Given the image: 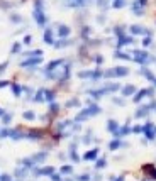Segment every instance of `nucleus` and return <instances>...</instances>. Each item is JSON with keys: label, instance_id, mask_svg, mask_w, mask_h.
I'll return each mask as SVG.
<instances>
[{"label": "nucleus", "instance_id": "obj_1", "mask_svg": "<svg viewBox=\"0 0 156 181\" xmlns=\"http://www.w3.org/2000/svg\"><path fill=\"white\" fill-rule=\"evenodd\" d=\"M132 61L137 64H141V66H148V64H151L153 61H156L153 56L149 54V51H146V49H132Z\"/></svg>", "mask_w": 156, "mask_h": 181}, {"label": "nucleus", "instance_id": "obj_2", "mask_svg": "<svg viewBox=\"0 0 156 181\" xmlns=\"http://www.w3.org/2000/svg\"><path fill=\"white\" fill-rule=\"evenodd\" d=\"M131 73V70L127 66H114L110 70L104 71V78H126Z\"/></svg>", "mask_w": 156, "mask_h": 181}, {"label": "nucleus", "instance_id": "obj_3", "mask_svg": "<svg viewBox=\"0 0 156 181\" xmlns=\"http://www.w3.org/2000/svg\"><path fill=\"white\" fill-rule=\"evenodd\" d=\"M154 90H156L154 86H148V88H141V90H137V92L132 95V103L139 105L144 98H148V97H154Z\"/></svg>", "mask_w": 156, "mask_h": 181}, {"label": "nucleus", "instance_id": "obj_4", "mask_svg": "<svg viewBox=\"0 0 156 181\" xmlns=\"http://www.w3.org/2000/svg\"><path fill=\"white\" fill-rule=\"evenodd\" d=\"M122 85L119 81H107L102 85V88H99L100 92H102V95H112V93H117L121 92Z\"/></svg>", "mask_w": 156, "mask_h": 181}, {"label": "nucleus", "instance_id": "obj_5", "mask_svg": "<svg viewBox=\"0 0 156 181\" xmlns=\"http://www.w3.org/2000/svg\"><path fill=\"white\" fill-rule=\"evenodd\" d=\"M131 36H148V37H153V31L144 26H139V24H134V26L129 27Z\"/></svg>", "mask_w": 156, "mask_h": 181}, {"label": "nucleus", "instance_id": "obj_6", "mask_svg": "<svg viewBox=\"0 0 156 181\" xmlns=\"http://www.w3.org/2000/svg\"><path fill=\"white\" fill-rule=\"evenodd\" d=\"M143 134H144V139L154 140L156 139V125L151 120H148L146 124L143 125Z\"/></svg>", "mask_w": 156, "mask_h": 181}, {"label": "nucleus", "instance_id": "obj_7", "mask_svg": "<svg viewBox=\"0 0 156 181\" xmlns=\"http://www.w3.org/2000/svg\"><path fill=\"white\" fill-rule=\"evenodd\" d=\"M117 39V42H115V49H122L124 46H129V44H134L136 42V39L132 37V36H121V37H115Z\"/></svg>", "mask_w": 156, "mask_h": 181}, {"label": "nucleus", "instance_id": "obj_8", "mask_svg": "<svg viewBox=\"0 0 156 181\" xmlns=\"http://www.w3.org/2000/svg\"><path fill=\"white\" fill-rule=\"evenodd\" d=\"M151 112H153V110H151L149 103L139 105V107H137V110H136V114H134V119H148Z\"/></svg>", "mask_w": 156, "mask_h": 181}, {"label": "nucleus", "instance_id": "obj_9", "mask_svg": "<svg viewBox=\"0 0 156 181\" xmlns=\"http://www.w3.org/2000/svg\"><path fill=\"white\" fill-rule=\"evenodd\" d=\"M119 129H121V124H119L115 119H109L107 120V132H110L114 137L119 136Z\"/></svg>", "mask_w": 156, "mask_h": 181}, {"label": "nucleus", "instance_id": "obj_10", "mask_svg": "<svg viewBox=\"0 0 156 181\" xmlns=\"http://www.w3.org/2000/svg\"><path fill=\"white\" fill-rule=\"evenodd\" d=\"M143 173L148 176L149 179H156V164H153V162H148V164L143 166Z\"/></svg>", "mask_w": 156, "mask_h": 181}, {"label": "nucleus", "instance_id": "obj_11", "mask_svg": "<svg viewBox=\"0 0 156 181\" xmlns=\"http://www.w3.org/2000/svg\"><path fill=\"white\" fill-rule=\"evenodd\" d=\"M41 61H42L41 56H38V58H27L26 61L20 63V66H22V68H36L38 64H41Z\"/></svg>", "mask_w": 156, "mask_h": 181}, {"label": "nucleus", "instance_id": "obj_12", "mask_svg": "<svg viewBox=\"0 0 156 181\" xmlns=\"http://www.w3.org/2000/svg\"><path fill=\"white\" fill-rule=\"evenodd\" d=\"M136 92H137V88H136V85H132V83H129V85H124V86L121 88V95L124 97V98H127V97H132Z\"/></svg>", "mask_w": 156, "mask_h": 181}, {"label": "nucleus", "instance_id": "obj_13", "mask_svg": "<svg viewBox=\"0 0 156 181\" xmlns=\"http://www.w3.org/2000/svg\"><path fill=\"white\" fill-rule=\"evenodd\" d=\"M99 154H100L99 147H93V149L87 151V153L83 154V159H85V161H97V159H99Z\"/></svg>", "mask_w": 156, "mask_h": 181}, {"label": "nucleus", "instance_id": "obj_14", "mask_svg": "<svg viewBox=\"0 0 156 181\" xmlns=\"http://www.w3.org/2000/svg\"><path fill=\"white\" fill-rule=\"evenodd\" d=\"M112 58H114V59H121V61H131L132 59V56L127 53H124L122 49H115V51L112 53Z\"/></svg>", "mask_w": 156, "mask_h": 181}, {"label": "nucleus", "instance_id": "obj_15", "mask_svg": "<svg viewBox=\"0 0 156 181\" xmlns=\"http://www.w3.org/2000/svg\"><path fill=\"white\" fill-rule=\"evenodd\" d=\"M129 134H132V130H131V117H129V120L126 122L124 125H121V129H119V139L121 137H126V136H129Z\"/></svg>", "mask_w": 156, "mask_h": 181}, {"label": "nucleus", "instance_id": "obj_16", "mask_svg": "<svg viewBox=\"0 0 156 181\" xmlns=\"http://www.w3.org/2000/svg\"><path fill=\"white\" fill-rule=\"evenodd\" d=\"M139 75H141V76H144L146 80H149L151 83H153V80L156 78L154 73H153V71H151L148 66H141V68H139Z\"/></svg>", "mask_w": 156, "mask_h": 181}, {"label": "nucleus", "instance_id": "obj_17", "mask_svg": "<svg viewBox=\"0 0 156 181\" xmlns=\"http://www.w3.org/2000/svg\"><path fill=\"white\" fill-rule=\"evenodd\" d=\"M131 10H132L134 15H143L144 14V5L139 3V0H136V2H132V5H131Z\"/></svg>", "mask_w": 156, "mask_h": 181}, {"label": "nucleus", "instance_id": "obj_18", "mask_svg": "<svg viewBox=\"0 0 156 181\" xmlns=\"http://www.w3.org/2000/svg\"><path fill=\"white\" fill-rule=\"evenodd\" d=\"M88 119H92V115H90V112H88V108H83L82 112L75 117V122H78V124H82V122H85V120H88Z\"/></svg>", "mask_w": 156, "mask_h": 181}, {"label": "nucleus", "instance_id": "obj_19", "mask_svg": "<svg viewBox=\"0 0 156 181\" xmlns=\"http://www.w3.org/2000/svg\"><path fill=\"white\" fill-rule=\"evenodd\" d=\"M34 19L39 26H46V15L42 14V9H36L34 10Z\"/></svg>", "mask_w": 156, "mask_h": 181}, {"label": "nucleus", "instance_id": "obj_20", "mask_svg": "<svg viewBox=\"0 0 156 181\" xmlns=\"http://www.w3.org/2000/svg\"><path fill=\"white\" fill-rule=\"evenodd\" d=\"M122 147V140L119 139V137H114V139L109 142V151H117Z\"/></svg>", "mask_w": 156, "mask_h": 181}, {"label": "nucleus", "instance_id": "obj_21", "mask_svg": "<svg viewBox=\"0 0 156 181\" xmlns=\"http://www.w3.org/2000/svg\"><path fill=\"white\" fill-rule=\"evenodd\" d=\"M58 34H60V37H61V39H65V37H70V34H71V29L68 27V26H63V24H61V26L58 27Z\"/></svg>", "mask_w": 156, "mask_h": 181}, {"label": "nucleus", "instance_id": "obj_22", "mask_svg": "<svg viewBox=\"0 0 156 181\" xmlns=\"http://www.w3.org/2000/svg\"><path fill=\"white\" fill-rule=\"evenodd\" d=\"M48 157V153H44V151H42V153H38V154H34L32 156V162H34V166L36 164H39V162H44V159Z\"/></svg>", "mask_w": 156, "mask_h": 181}, {"label": "nucleus", "instance_id": "obj_23", "mask_svg": "<svg viewBox=\"0 0 156 181\" xmlns=\"http://www.w3.org/2000/svg\"><path fill=\"white\" fill-rule=\"evenodd\" d=\"M63 63H65L63 59H54V61H51V63H49L48 66H46V73H51L53 70H56V68H58V66H61Z\"/></svg>", "mask_w": 156, "mask_h": 181}, {"label": "nucleus", "instance_id": "obj_24", "mask_svg": "<svg viewBox=\"0 0 156 181\" xmlns=\"http://www.w3.org/2000/svg\"><path fill=\"white\" fill-rule=\"evenodd\" d=\"M112 31H114L115 37H121V36H126V31H127V27L119 24V26H114V29H112Z\"/></svg>", "mask_w": 156, "mask_h": 181}, {"label": "nucleus", "instance_id": "obj_25", "mask_svg": "<svg viewBox=\"0 0 156 181\" xmlns=\"http://www.w3.org/2000/svg\"><path fill=\"white\" fill-rule=\"evenodd\" d=\"M54 175L53 166H46V168H39V176H51Z\"/></svg>", "mask_w": 156, "mask_h": 181}, {"label": "nucleus", "instance_id": "obj_26", "mask_svg": "<svg viewBox=\"0 0 156 181\" xmlns=\"http://www.w3.org/2000/svg\"><path fill=\"white\" fill-rule=\"evenodd\" d=\"M44 42H46V44H54V37H53V31H51V29H46V32H44Z\"/></svg>", "mask_w": 156, "mask_h": 181}, {"label": "nucleus", "instance_id": "obj_27", "mask_svg": "<svg viewBox=\"0 0 156 181\" xmlns=\"http://www.w3.org/2000/svg\"><path fill=\"white\" fill-rule=\"evenodd\" d=\"M104 168H107V159H105V156L104 157H99L95 161V169H104Z\"/></svg>", "mask_w": 156, "mask_h": 181}, {"label": "nucleus", "instance_id": "obj_28", "mask_svg": "<svg viewBox=\"0 0 156 181\" xmlns=\"http://www.w3.org/2000/svg\"><path fill=\"white\" fill-rule=\"evenodd\" d=\"M93 140L97 142V139L93 137V130H87L85 137H83V142H85V144H90V142H93Z\"/></svg>", "mask_w": 156, "mask_h": 181}, {"label": "nucleus", "instance_id": "obj_29", "mask_svg": "<svg viewBox=\"0 0 156 181\" xmlns=\"http://www.w3.org/2000/svg\"><path fill=\"white\" fill-rule=\"evenodd\" d=\"M87 93H88V95L92 97V98L95 100V102H97V100H100V98H102V97H104L100 90H88V92H87Z\"/></svg>", "mask_w": 156, "mask_h": 181}, {"label": "nucleus", "instance_id": "obj_30", "mask_svg": "<svg viewBox=\"0 0 156 181\" xmlns=\"http://www.w3.org/2000/svg\"><path fill=\"white\" fill-rule=\"evenodd\" d=\"M112 103L117 105V107H124V105H126V98H124V97H112Z\"/></svg>", "mask_w": 156, "mask_h": 181}, {"label": "nucleus", "instance_id": "obj_31", "mask_svg": "<svg viewBox=\"0 0 156 181\" xmlns=\"http://www.w3.org/2000/svg\"><path fill=\"white\" fill-rule=\"evenodd\" d=\"M22 119H26L27 122H32V120H36V114L32 110H27V112L22 114Z\"/></svg>", "mask_w": 156, "mask_h": 181}, {"label": "nucleus", "instance_id": "obj_32", "mask_svg": "<svg viewBox=\"0 0 156 181\" xmlns=\"http://www.w3.org/2000/svg\"><path fill=\"white\" fill-rule=\"evenodd\" d=\"M90 32H92V31H90L88 26H83V29H82V39H83V41H88V39H90Z\"/></svg>", "mask_w": 156, "mask_h": 181}, {"label": "nucleus", "instance_id": "obj_33", "mask_svg": "<svg viewBox=\"0 0 156 181\" xmlns=\"http://www.w3.org/2000/svg\"><path fill=\"white\" fill-rule=\"evenodd\" d=\"M27 175V168H26V166H22V168H17L16 169V176H17V178H24V176H26Z\"/></svg>", "mask_w": 156, "mask_h": 181}, {"label": "nucleus", "instance_id": "obj_34", "mask_svg": "<svg viewBox=\"0 0 156 181\" xmlns=\"http://www.w3.org/2000/svg\"><path fill=\"white\" fill-rule=\"evenodd\" d=\"M60 173H61V175H71V173H73V166H70V164H65V166H61Z\"/></svg>", "mask_w": 156, "mask_h": 181}, {"label": "nucleus", "instance_id": "obj_35", "mask_svg": "<svg viewBox=\"0 0 156 181\" xmlns=\"http://www.w3.org/2000/svg\"><path fill=\"white\" fill-rule=\"evenodd\" d=\"M58 112H60V105L56 102H51L49 103V115H54V114H58Z\"/></svg>", "mask_w": 156, "mask_h": 181}, {"label": "nucleus", "instance_id": "obj_36", "mask_svg": "<svg viewBox=\"0 0 156 181\" xmlns=\"http://www.w3.org/2000/svg\"><path fill=\"white\" fill-rule=\"evenodd\" d=\"M54 95H56V92H54V90H44V97H46V100H48V102H53Z\"/></svg>", "mask_w": 156, "mask_h": 181}, {"label": "nucleus", "instance_id": "obj_37", "mask_svg": "<svg viewBox=\"0 0 156 181\" xmlns=\"http://www.w3.org/2000/svg\"><path fill=\"white\" fill-rule=\"evenodd\" d=\"M34 100H36V102H42V100H46V97H44V90H39V92H36Z\"/></svg>", "mask_w": 156, "mask_h": 181}, {"label": "nucleus", "instance_id": "obj_38", "mask_svg": "<svg viewBox=\"0 0 156 181\" xmlns=\"http://www.w3.org/2000/svg\"><path fill=\"white\" fill-rule=\"evenodd\" d=\"M99 7H100V10H102V12H105V10L109 9V0H99Z\"/></svg>", "mask_w": 156, "mask_h": 181}, {"label": "nucleus", "instance_id": "obj_39", "mask_svg": "<svg viewBox=\"0 0 156 181\" xmlns=\"http://www.w3.org/2000/svg\"><path fill=\"white\" fill-rule=\"evenodd\" d=\"M124 5H126V0H114V3H112L114 9H122Z\"/></svg>", "mask_w": 156, "mask_h": 181}, {"label": "nucleus", "instance_id": "obj_40", "mask_svg": "<svg viewBox=\"0 0 156 181\" xmlns=\"http://www.w3.org/2000/svg\"><path fill=\"white\" fill-rule=\"evenodd\" d=\"M131 130H132V134H143V125L141 124H136L131 127Z\"/></svg>", "mask_w": 156, "mask_h": 181}, {"label": "nucleus", "instance_id": "obj_41", "mask_svg": "<svg viewBox=\"0 0 156 181\" xmlns=\"http://www.w3.org/2000/svg\"><path fill=\"white\" fill-rule=\"evenodd\" d=\"M93 61H95V63H97V68H100V64H102L104 61H105V58L102 56V54H97V56L93 58Z\"/></svg>", "mask_w": 156, "mask_h": 181}, {"label": "nucleus", "instance_id": "obj_42", "mask_svg": "<svg viewBox=\"0 0 156 181\" xmlns=\"http://www.w3.org/2000/svg\"><path fill=\"white\" fill-rule=\"evenodd\" d=\"M77 181H92V176H90V173H85V175H80Z\"/></svg>", "mask_w": 156, "mask_h": 181}, {"label": "nucleus", "instance_id": "obj_43", "mask_svg": "<svg viewBox=\"0 0 156 181\" xmlns=\"http://www.w3.org/2000/svg\"><path fill=\"white\" fill-rule=\"evenodd\" d=\"M78 105H80V100H78V98H71L70 102L66 103V107L71 108V107H78Z\"/></svg>", "mask_w": 156, "mask_h": 181}, {"label": "nucleus", "instance_id": "obj_44", "mask_svg": "<svg viewBox=\"0 0 156 181\" xmlns=\"http://www.w3.org/2000/svg\"><path fill=\"white\" fill-rule=\"evenodd\" d=\"M109 181H126V175H119V176H110Z\"/></svg>", "mask_w": 156, "mask_h": 181}, {"label": "nucleus", "instance_id": "obj_45", "mask_svg": "<svg viewBox=\"0 0 156 181\" xmlns=\"http://www.w3.org/2000/svg\"><path fill=\"white\" fill-rule=\"evenodd\" d=\"M12 92H14V95L19 97L20 92H22V86H19V85H12Z\"/></svg>", "mask_w": 156, "mask_h": 181}, {"label": "nucleus", "instance_id": "obj_46", "mask_svg": "<svg viewBox=\"0 0 156 181\" xmlns=\"http://www.w3.org/2000/svg\"><path fill=\"white\" fill-rule=\"evenodd\" d=\"M151 42H153V37H148V36H146V37L143 39V46H144V48H148V46H151Z\"/></svg>", "mask_w": 156, "mask_h": 181}, {"label": "nucleus", "instance_id": "obj_47", "mask_svg": "<svg viewBox=\"0 0 156 181\" xmlns=\"http://www.w3.org/2000/svg\"><path fill=\"white\" fill-rule=\"evenodd\" d=\"M51 181H63V175H56V173H54V175H51Z\"/></svg>", "mask_w": 156, "mask_h": 181}, {"label": "nucleus", "instance_id": "obj_48", "mask_svg": "<svg viewBox=\"0 0 156 181\" xmlns=\"http://www.w3.org/2000/svg\"><path fill=\"white\" fill-rule=\"evenodd\" d=\"M10 119H12V115H10V114H3V119H2V120H3V124H9V122H10Z\"/></svg>", "mask_w": 156, "mask_h": 181}, {"label": "nucleus", "instance_id": "obj_49", "mask_svg": "<svg viewBox=\"0 0 156 181\" xmlns=\"http://www.w3.org/2000/svg\"><path fill=\"white\" fill-rule=\"evenodd\" d=\"M19 49H20V42H16V44H14V48H12V53L17 54V53H19Z\"/></svg>", "mask_w": 156, "mask_h": 181}, {"label": "nucleus", "instance_id": "obj_50", "mask_svg": "<svg viewBox=\"0 0 156 181\" xmlns=\"http://www.w3.org/2000/svg\"><path fill=\"white\" fill-rule=\"evenodd\" d=\"M0 181H12V178H10L9 175H2V178H0Z\"/></svg>", "mask_w": 156, "mask_h": 181}, {"label": "nucleus", "instance_id": "obj_51", "mask_svg": "<svg viewBox=\"0 0 156 181\" xmlns=\"http://www.w3.org/2000/svg\"><path fill=\"white\" fill-rule=\"evenodd\" d=\"M92 181H102V176H100V175H95V176H92Z\"/></svg>", "mask_w": 156, "mask_h": 181}, {"label": "nucleus", "instance_id": "obj_52", "mask_svg": "<svg viewBox=\"0 0 156 181\" xmlns=\"http://www.w3.org/2000/svg\"><path fill=\"white\" fill-rule=\"evenodd\" d=\"M29 42H31V36H26L24 37V44H29Z\"/></svg>", "mask_w": 156, "mask_h": 181}, {"label": "nucleus", "instance_id": "obj_53", "mask_svg": "<svg viewBox=\"0 0 156 181\" xmlns=\"http://www.w3.org/2000/svg\"><path fill=\"white\" fill-rule=\"evenodd\" d=\"M7 85H10V83L5 81V80H3V81H0V86H7Z\"/></svg>", "mask_w": 156, "mask_h": 181}, {"label": "nucleus", "instance_id": "obj_54", "mask_svg": "<svg viewBox=\"0 0 156 181\" xmlns=\"http://www.w3.org/2000/svg\"><path fill=\"white\" fill-rule=\"evenodd\" d=\"M153 86H154V88H156V78L153 80Z\"/></svg>", "mask_w": 156, "mask_h": 181}, {"label": "nucleus", "instance_id": "obj_55", "mask_svg": "<svg viewBox=\"0 0 156 181\" xmlns=\"http://www.w3.org/2000/svg\"><path fill=\"white\" fill-rule=\"evenodd\" d=\"M0 178H2V175H0Z\"/></svg>", "mask_w": 156, "mask_h": 181}, {"label": "nucleus", "instance_id": "obj_56", "mask_svg": "<svg viewBox=\"0 0 156 181\" xmlns=\"http://www.w3.org/2000/svg\"><path fill=\"white\" fill-rule=\"evenodd\" d=\"M17 181H20V179H17Z\"/></svg>", "mask_w": 156, "mask_h": 181}]
</instances>
